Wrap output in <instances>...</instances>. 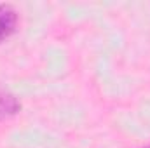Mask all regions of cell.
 <instances>
[{
  "mask_svg": "<svg viewBox=\"0 0 150 148\" xmlns=\"http://www.w3.org/2000/svg\"><path fill=\"white\" fill-rule=\"evenodd\" d=\"M19 16L11 4H0V44L18 30Z\"/></svg>",
  "mask_w": 150,
  "mask_h": 148,
  "instance_id": "6da1fadb",
  "label": "cell"
},
{
  "mask_svg": "<svg viewBox=\"0 0 150 148\" xmlns=\"http://www.w3.org/2000/svg\"><path fill=\"white\" fill-rule=\"evenodd\" d=\"M19 111H21L19 99L12 92H9L7 89L0 87V120L11 118V117L18 115Z\"/></svg>",
  "mask_w": 150,
  "mask_h": 148,
  "instance_id": "7a4b0ae2",
  "label": "cell"
},
{
  "mask_svg": "<svg viewBox=\"0 0 150 148\" xmlns=\"http://www.w3.org/2000/svg\"><path fill=\"white\" fill-rule=\"evenodd\" d=\"M143 148H150V145H147V147H143Z\"/></svg>",
  "mask_w": 150,
  "mask_h": 148,
  "instance_id": "3957f363",
  "label": "cell"
}]
</instances>
